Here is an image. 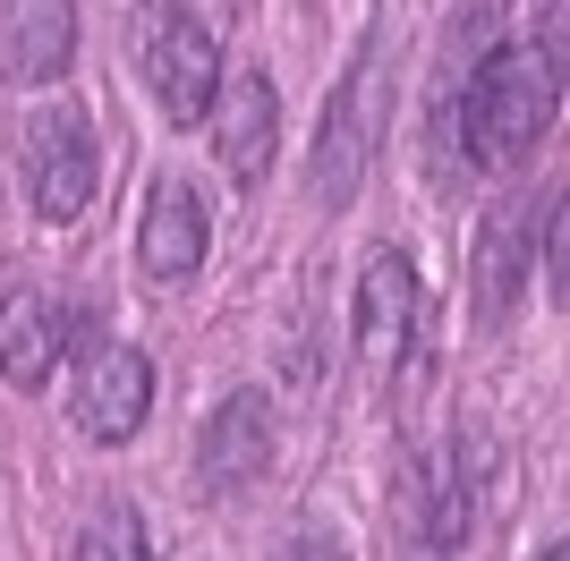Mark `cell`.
<instances>
[{
  "instance_id": "obj_1",
  "label": "cell",
  "mask_w": 570,
  "mask_h": 561,
  "mask_svg": "<svg viewBox=\"0 0 570 561\" xmlns=\"http://www.w3.org/2000/svg\"><path fill=\"white\" fill-rule=\"evenodd\" d=\"M553 111H562V51L553 43H494V51H476L469 69L443 60L434 145H443V163L511 170L553 128Z\"/></svg>"
},
{
  "instance_id": "obj_2",
  "label": "cell",
  "mask_w": 570,
  "mask_h": 561,
  "mask_svg": "<svg viewBox=\"0 0 570 561\" xmlns=\"http://www.w3.org/2000/svg\"><path fill=\"white\" fill-rule=\"evenodd\" d=\"M137 69L154 86V102H163V119L196 128L214 111V86H222V43L188 0H145L137 9Z\"/></svg>"
},
{
  "instance_id": "obj_3",
  "label": "cell",
  "mask_w": 570,
  "mask_h": 561,
  "mask_svg": "<svg viewBox=\"0 0 570 561\" xmlns=\"http://www.w3.org/2000/svg\"><path fill=\"white\" fill-rule=\"evenodd\" d=\"M26 205H35V222H51V230H69L77 213L95 205V119L77 111V102H43V111L26 119Z\"/></svg>"
},
{
  "instance_id": "obj_4",
  "label": "cell",
  "mask_w": 570,
  "mask_h": 561,
  "mask_svg": "<svg viewBox=\"0 0 570 561\" xmlns=\"http://www.w3.org/2000/svg\"><path fill=\"white\" fill-rule=\"evenodd\" d=\"M417 324H426V289H417V264L401 247H366L357 264V357L375 383H401L409 357H417Z\"/></svg>"
},
{
  "instance_id": "obj_5",
  "label": "cell",
  "mask_w": 570,
  "mask_h": 561,
  "mask_svg": "<svg viewBox=\"0 0 570 561\" xmlns=\"http://www.w3.org/2000/svg\"><path fill=\"white\" fill-rule=\"evenodd\" d=\"M476 528V485L460 443H434L401 485V561H469Z\"/></svg>"
},
{
  "instance_id": "obj_6",
  "label": "cell",
  "mask_w": 570,
  "mask_h": 561,
  "mask_svg": "<svg viewBox=\"0 0 570 561\" xmlns=\"http://www.w3.org/2000/svg\"><path fill=\"white\" fill-rule=\"evenodd\" d=\"M273 400L264 392H230L196 434V493L205 502H247L273 476Z\"/></svg>"
},
{
  "instance_id": "obj_7",
  "label": "cell",
  "mask_w": 570,
  "mask_h": 561,
  "mask_svg": "<svg viewBox=\"0 0 570 561\" xmlns=\"http://www.w3.org/2000/svg\"><path fill=\"white\" fill-rule=\"evenodd\" d=\"M145 417H154V357L128 350V341L86 350V374H77V434L119 451L128 434H145Z\"/></svg>"
},
{
  "instance_id": "obj_8",
  "label": "cell",
  "mask_w": 570,
  "mask_h": 561,
  "mask_svg": "<svg viewBox=\"0 0 570 561\" xmlns=\"http://www.w3.org/2000/svg\"><path fill=\"white\" fill-rule=\"evenodd\" d=\"M214 256V205H205V187L196 179H154L145 196V230H137V264L145 280H163V289H188Z\"/></svg>"
},
{
  "instance_id": "obj_9",
  "label": "cell",
  "mask_w": 570,
  "mask_h": 561,
  "mask_svg": "<svg viewBox=\"0 0 570 561\" xmlns=\"http://www.w3.org/2000/svg\"><path fill=\"white\" fill-rule=\"evenodd\" d=\"M214 145H222V170H230L238 187H264V170H273V145H282V94H273V77L264 69H222L214 86Z\"/></svg>"
},
{
  "instance_id": "obj_10",
  "label": "cell",
  "mask_w": 570,
  "mask_h": 561,
  "mask_svg": "<svg viewBox=\"0 0 570 561\" xmlns=\"http://www.w3.org/2000/svg\"><path fill=\"white\" fill-rule=\"evenodd\" d=\"M77 332H86V315L51 306L43 289H9V298H0V374H9L18 392H43Z\"/></svg>"
},
{
  "instance_id": "obj_11",
  "label": "cell",
  "mask_w": 570,
  "mask_h": 561,
  "mask_svg": "<svg viewBox=\"0 0 570 561\" xmlns=\"http://www.w3.org/2000/svg\"><path fill=\"white\" fill-rule=\"evenodd\" d=\"M375 111H383V69H375V43L357 51L341 102L324 111V145H315V187L324 196H350L357 170H366V145H375Z\"/></svg>"
},
{
  "instance_id": "obj_12",
  "label": "cell",
  "mask_w": 570,
  "mask_h": 561,
  "mask_svg": "<svg viewBox=\"0 0 570 561\" xmlns=\"http://www.w3.org/2000/svg\"><path fill=\"white\" fill-rule=\"evenodd\" d=\"M69 51H77L69 0H0V77H9V86L69 77Z\"/></svg>"
},
{
  "instance_id": "obj_13",
  "label": "cell",
  "mask_w": 570,
  "mask_h": 561,
  "mask_svg": "<svg viewBox=\"0 0 570 561\" xmlns=\"http://www.w3.org/2000/svg\"><path fill=\"white\" fill-rule=\"evenodd\" d=\"M69 561H154V544H145V519L128 511V502H102L86 528H77V553Z\"/></svg>"
},
{
  "instance_id": "obj_14",
  "label": "cell",
  "mask_w": 570,
  "mask_h": 561,
  "mask_svg": "<svg viewBox=\"0 0 570 561\" xmlns=\"http://www.w3.org/2000/svg\"><path fill=\"white\" fill-rule=\"evenodd\" d=\"M289 561H341V544H324V537H298V544H289Z\"/></svg>"
},
{
  "instance_id": "obj_15",
  "label": "cell",
  "mask_w": 570,
  "mask_h": 561,
  "mask_svg": "<svg viewBox=\"0 0 570 561\" xmlns=\"http://www.w3.org/2000/svg\"><path fill=\"white\" fill-rule=\"evenodd\" d=\"M537 561H562V544H553V553H537Z\"/></svg>"
}]
</instances>
